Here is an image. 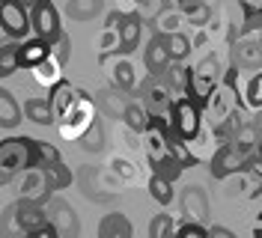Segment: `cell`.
<instances>
[{
    "mask_svg": "<svg viewBox=\"0 0 262 238\" xmlns=\"http://www.w3.org/2000/svg\"><path fill=\"white\" fill-rule=\"evenodd\" d=\"M256 155H262V137H259V143H256Z\"/></svg>",
    "mask_w": 262,
    "mask_h": 238,
    "instance_id": "47",
    "label": "cell"
},
{
    "mask_svg": "<svg viewBox=\"0 0 262 238\" xmlns=\"http://www.w3.org/2000/svg\"><path fill=\"white\" fill-rule=\"evenodd\" d=\"M122 122H125V128H131L134 134H143L149 128V111L143 107V101H128V107L122 113Z\"/></svg>",
    "mask_w": 262,
    "mask_h": 238,
    "instance_id": "28",
    "label": "cell"
},
{
    "mask_svg": "<svg viewBox=\"0 0 262 238\" xmlns=\"http://www.w3.org/2000/svg\"><path fill=\"white\" fill-rule=\"evenodd\" d=\"M98 119V104L96 98L81 90L78 86V95H75V104L66 111L63 119H57V134L63 137V140H81L83 134H86V128L93 125Z\"/></svg>",
    "mask_w": 262,
    "mask_h": 238,
    "instance_id": "3",
    "label": "cell"
},
{
    "mask_svg": "<svg viewBox=\"0 0 262 238\" xmlns=\"http://www.w3.org/2000/svg\"><path fill=\"white\" fill-rule=\"evenodd\" d=\"M209 235H214V238H235V232L227 229V226H209Z\"/></svg>",
    "mask_w": 262,
    "mask_h": 238,
    "instance_id": "45",
    "label": "cell"
},
{
    "mask_svg": "<svg viewBox=\"0 0 262 238\" xmlns=\"http://www.w3.org/2000/svg\"><path fill=\"white\" fill-rule=\"evenodd\" d=\"M101 69H104V78L111 86L122 90V93H134L137 90V72H134V63L128 60V54L116 51V54H101Z\"/></svg>",
    "mask_w": 262,
    "mask_h": 238,
    "instance_id": "8",
    "label": "cell"
},
{
    "mask_svg": "<svg viewBox=\"0 0 262 238\" xmlns=\"http://www.w3.org/2000/svg\"><path fill=\"white\" fill-rule=\"evenodd\" d=\"M30 27H33V33L42 36L45 42H54V39L63 33V21H60V12H57L54 0L33 6L30 9Z\"/></svg>",
    "mask_w": 262,
    "mask_h": 238,
    "instance_id": "11",
    "label": "cell"
},
{
    "mask_svg": "<svg viewBox=\"0 0 262 238\" xmlns=\"http://www.w3.org/2000/svg\"><path fill=\"white\" fill-rule=\"evenodd\" d=\"M21 116H24V111L18 107L15 95L9 93V90H3V86H0V128H6V131L18 128Z\"/></svg>",
    "mask_w": 262,
    "mask_h": 238,
    "instance_id": "23",
    "label": "cell"
},
{
    "mask_svg": "<svg viewBox=\"0 0 262 238\" xmlns=\"http://www.w3.org/2000/svg\"><path fill=\"white\" fill-rule=\"evenodd\" d=\"M21 111H24V116L30 122H36V125H42V128L57 125V116H54V111H51V104L45 98H27V104Z\"/></svg>",
    "mask_w": 262,
    "mask_h": 238,
    "instance_id": "24",
    "label": "cell"
},
{
    "mask_svg": "<svg viewBox=\"0 0 262 238\" xmlns=\"http://www.w3.org/2000/svg\"><path fill=\"white\" fill-rule=\"evenodd\" d=\"M30 75H33V80L39 83V86H45V90H51L54 83H60L63 80V63L54 57V54H48L42 63H36L30 69Z\"/></svg>",
    "mask_w": 262,
    "mask_h": 238,
    "instance_id": "19",
    "label": "cell"
},
{
    "mask_svg": "<svg viewBox=\"0 0 262 238\" xmlns=\"http://www.w3.org/2000/svg\"><path fill=\"white\" fill-rule=\"evenodd\" d=\"M0 30L9 39H27L30 27V9L24 0H0Z\"/></svg>",
    "mask_w": 262,
    "mask_h": 238,
    "instance_id": "9",
    "label": "cell"
},
{
    "mask_svg": "<svg viewBox=\"0 0 262 238\" xmlns=\"http://www.w3.org/2000/svg\"><path fill=\"white\" fill-rule=\"evenodd\" d=\"M134 3H137V6H146L149 0H134Z\"/></svg>",
    "mask_w": 262,
    "mask_h": 238,
    "instance_id": "48",
    "label": "cell"
},
{
    "mask_svg": "<svg viewBox=\"0 0 262 238\" xmlns=\"http://www.w3.org/2000/svg\"><path fill=\"white\" fill-rule=\"evenodd\" d=\"M182 24H188L182 9H170V6H164L161 12L155 15V33H161V36L179 33V30H182Z\"/></svg>",
    "mask_w": 262,
    "mask_h": 238,
    "instance_id": "26",
    "label": "cell"
},
{
    "mask_svg": "<svg viewBox=\"0 0 262 238\" xmlns=\"http://www.w3.org/2000/svg\"><path fill=\"white\" fill-rule=\"evenodd\" d=\"M232 66L238 69H262V42L256 39H232Z\"/></svg>",
    "mask_w": 262,
    "mask_h": 238,
    "instance_id": "14",
    "label": "cell"
},
{
    "mask_svg": "<svg viewBox=\"0 0 262 238\" xmlns=\"http://www.w3.org/2000/svg\"><path fill=\"white\" fill-rule=\"evenodd\" d=\"M51 54H54V57H57L63 66L69 63V57H72V39H69V33H66V30L60 33L54 42H51Z\"/></svg>",
    "mask_w": 262,
    "mask_h": 238,
    "instance_id": "41",
    "label": "cell"
},
{
    "mask_svg": "<svg viewBox=\"0 0 262 238\" xmlns=\"http://www.w3.org/2000/svg\"><path fill=\"white\" fill-rule=\"evenodd\" d=\"M36 167V140L33 137H6L0 140V185H9L18 173Z\"/></svg>",
    "mask_w": 262,
    "mask_h": 238,
    "instance_id": "2",
    "label": "cell"
},
{
    "mask_svg": "<svg viewBox=\"0 0 262 238\" xmlns=\"http://www.w3.org/2000/svg\"><path fill=\"white\" fill-rule=\"evenodd\" d=\"M242 104L245 111H262V69L247 78L245 90H242Z\"/></svg>",
    "mask_w": 262,
    "mask_h": 238,
    "instance_id": "29",
    "label": "cell"
},
{
    "mask_svg": "<svg viewBox=\"0 0 262 238\" xmlns=\"http://www.w3.org/2000/svg\"><path fill=\"white\" fill-rule=\"evenodd\" d=\"M242 107L245 104H242V90H238V66H229L224 69V78L217 80V86L203 101V119L212 128H217L227 119H232Z\"/></svg>",
    "mask_w": 262,
    "mask_h": 238,
    "instance_id": "1",
    "label": "cell"
},
{
    "mask_svg": "<svg viewBox=\"0 0 262 238\" xmlns=\"http://www.w3.org/2000/svg\"><path fill=\"white\" fill-rule=\"evenodd\" d=\"M247 158H250V152H245V149H238L232 140H227V143H221L217 152L212 155L209 173H212V179H217V182H227L229 176H238L245 170Z\"/></svg>",
    "mask_w": 262,
    "mask_h": 238,
    "instance_id": "7",
    "label": "cell"
},
{
    "mask_svg": "<svg viewBox=\"0 0 262 238\" xmlns=\"http://www.w3.org/2000/svg\"><path fill=\"white\" fill-rule=\"evenodd\" d=\"M45 179H48L51 190H63V188H69V185L75 182V173H72V170L63 164V158H60V161H54V164L45 167Z\"/></svg>",
    "mask_w": 262,
    "mask_h": 238,
    "instance_id": "30",
    "label": "cell"
},
{
    "mask_svg": "<svg viewBox=\"0 0 262 238\" xmlns=\"http://www.w3.org/2000/svg\"><path fill=\"white\" fill-rule=\"evenodd\" d=\"M149 167H152V173H155V176H161V179H167V182H176V179L185 173V167H182V164L173 158V155H167V158L155 161V164H149Z\"/></svg>",
    "mask_w": 262,
    "mask_h": 238,
    "instance_id": "36",
    "label": "cell"
},
{
    "mask_svg": "<svg viewBox=\"0 0 262 238\" xmlns=\"http://www.w3.org/2000/svg\"><path fill=\"white\" fill-rule=\"evenodd\" d=\"M54 161H60V149L54 143H45V140H36V167H48Z\"/></svg>",
    "mask_w": 262,
    "mask_h": 238,
    "instance_id": "39",
    "label": "cell"
},
{
    "mask_svg": "<svg viewBox=\"0 0 262 238\" xmlns=\"http://www.w3.org/2000/svg\"><path fill=\"white\" fill-rule=\"evenodd\" d=\"M224 78V66L221 60L209 54V57H203L200 63L191 69V86H188V98H194L196 104H203L206 101V95L212 93L214 86H217V80Z\"/></svg>",
    "mask_w": 262,
    "mask_h": 238,
    "instance_id": "6",
    "label": "cell"
},
{
    "mask_svg": "<svg viewBox=\"0 0 262 238\" xmlns=\"http://www.w3.org/2000/svg\"><path fill=\"white\" fill-rule=\"evenodd\" d=\"M185 21H188L191 27H196V30H200V27H209V21H212V9H209L206 3H196L191 12H185Z\"/></svg>",
    "mask_w": 262,
    "mask_h": 238,
    "instance_id": "40",
    "label": "cell"
},
{
    "mask_svg": "<svg viewBox=\"0 0 262 238\" xmlns=\"http://www.w3.org/2000/svg\"><path fill=\"white\" fill-rule=\"evenodd\" d=\"M143 63H146L149 75H155V78L170 66V51H167V42H164L161 33H155V36L149 39L146 51H143Z\"/></svg>",
    "mask_w": 262,
    "mask_h": 238,
    "instance_id": "16",
    "label": "cell"
},
{
    "mask_svg": "<svg viewBox=\"0 0 262 238\" xmlns=\"http://www.w3.org/2000/svg\"><path fill=\"white\" fill-rule=\"evenodd\" d=\"M164 42H167V51H170V60H188V54H191V39L185 36V33H170V36H164Z\"/></svg>",
    "mask_w": 262,
    "mask_h": 238,
    "instance_id": "34",
    "label": "cell"
},
{
    "mask_svg": "<svg viewBox=\"0 0 262 238\" xmlns=\"http://www.w3.org/2000/svg\"><path fill=\"white\" fill-rule=\"evenodd\" d=\"M51 93V98H48V104H51V111H54V116L57 119H63L66 116V111L75 104V95H78V86L75 83H69V80H60V83H54L48 90Z\"/></svg>",
    "mask_w": 262,
    "mask_h": 238,
    "instance_id": "18",
    "label": "cell"
},
{
    "mask_svg": "<svg viewBox=\"0 0 262 238\" xmlns=\"http://www.w3.org/2000/svg\"><path fill=\"white\" fill-rule=\"evenodd\" d=\"M158 78H161L176 95H188V86H191V66H185V60H170V66L164 69Z\"/></svg>",
    "mask_w": 262,
    "mask_h": 238,
    "instance_id": "17",
    "label": "cell"
},
{
    "mask_svg": "<svg viewBox=\"0 0 262 238\" xmlns=\"http://www.w3.org/2000/svg\"><path fill=\"white\" fill-rule=\"evenodd\" d=\"M18 193L27 197V200H39V203H45L54 190H51L48 179H45V170H42V167H30V170L18 173Z\"/></svg>",
    "mask_w": 262,
    "mask_h": 238,
    "instance_id": "12",
    "label": "cell"
},
{
    "mask_svg": "<svg viewBox=\"0 0 262 238\" xmlns=\"http://www.w3.org/2000/svg\"><path fill=\"white\" fill-rule=\"evenodd\" d=\"M48 214H51V221H54V226H57L60 235L75 238L78 232H81V223H78V214L72 211V206H66V203H54Z\"/></svg>",
    "mask_w": 262,
    "mask_h": 238,
    "instance_id": "21",
    "label": "cell"
},
{
    "mask_svg": "<svg viewBox=\"0 0 262 238\" xmlns=\"http://www.w3.org/2000/svg\"><path fill=\"white\" fill-rule=\"evenodd\" d=\"M101 9H104V0H69L66 3V15L75 21H93L101 15Z\"/></svg>",
    "mask_w": 262,
    "mask_h": 238,
    "instance_id": "25",
    "label": "cell"
},
{
    "mask_svg": "<svg viewBox=\"0 0 262 238\" xmlns=\"http://www.w3.org/2000/svg\"><path fill=\"white\" fill-rule=\"evenodd\" d=\"M245 15H262V0H238Z\"/></svg>",
    "mask_w": 262,
    "mask_h": 238,
    "instance_id": "44",
    "label": "cell"
},
{
    "mask_svg": "<svg viewBox=\"0 0 262 238\" xmlns=\"http://www.w3.org/2000/svg\"><path fill=\"white\" fill-rule=\"evenodd\" d=\"M149 193H152V200L155 203H161V206H170L173 203V182H167V179H161V176L152 173V179H149Z\"/></svg>",
    "mask_w": 262,
    "mask_h": 238,
    "instance_id": "35",
    "label": "cell"
},
{
    "mask_svg": "<svg viewBox=\"0 0 262 238\" xmlns=\"http://www.w3.org/2000/svg\"><path fill=\"white\" fill-rule=\"evenodd\" d=\"M18 42L21 39H6V42H0V80L3 78H12L18 69Z\"/></svg>",
    "mask_w": 262,
    "mask_h": 238,
    "instance_id": "27",
    "label": "cell"
},
{
    "mask_svg": "<svg viewBox=\"0 0 262 238\" xmlns=\"http://www.w3.org/2000/svg\"><path fill=\"white\" fill-rule=\"evenodd\" d=\"M149 235H152V238L176 235V221H173V214H155L152 223H149Z\"/></svg>",
    "mask_w": 262,
    "mask_h": 238,
    "instance_id": "38",
    "label": "cell"
},
{
    "mask_svg": "<svg viewBox=\"0 0 262 238\" xmlns=\"http://www.w3.org/2000/svg\"><path fill=\"white\" fill-rule=\"evenodd\" d=\"M245 182H247V197L256 200L262 193V155L256 158H247L245 164Z\"/></svg>",
    "mask_w": 262,
    "mask_h": 238,
    "instance_id": "31",
    "label": "cell"
},
{
    "mask_svg": "<svg viewBox=\"0 0 262 238\" xmlns=\"http://www.w3.org/2000/svg\"><path fill=\"white\" fill-rule=\"evenodd\" d=\"M98 104L111 113V116H116V119H122V113H125V107H128L125 93H122V90H116V86H111L107 93H98Z\"/></svg>",
    "mask_w": 262,
    "mask_h": 238,
    "instance_id": "33",
    "label": "cell"
},
{
    "mask_svg": "<svg viewBox=\"0 0 262 238\" xmlns=\"http://www.w3.org/2000/svg\"><path fill=\"white\" fill-rule=\"evenodd\" d=\"M9 221H12V229L15 232H24V235H33L39 226H45L51 221V214L45 211V206L39 200H27V197H18V203L6 208Z\"/></svg>",
    "mask_w": 262,
    "mask_h": 238,
    "instance_id": "5",
    "label": "cell"
},
{
    "mask_svg": "<svg viewBox=\"0 0 262 238\" xmlns=\"http://www.w3.org/2000/svg\"><path fill=\"white\" fill-rule=\"evenodd\" d=\"M176 235H182V238H206L209 235V226H203L200 221H191V218H188L185 223L176 226Z\"/></svg>",
    "mask_w": 262,
    "mask_h": 238,
    "instance_id": "42",
    "label": "cell"
},
{
    "mask_svg": "<svg viewBox=\"0 0 262 238\" xmlns=\"http://www.w3.org/2000/svg\"><path fill=\"white\" fill-rule=\"evenodd\" d=\"M170 125H173V134H179L182 140H194L200 134V128L206 125L203 104H196L194 98H188V95H176L173 111H170Z\"/></svg>",
    "mask_w": 262,
    "mask_h": 238,
    "instance_id": "4",
    "label": "cell"
},
{
    "mask_svg": "<svg viewBox=\"0 0 262 238\" xmlns=\"http://www.w3.org/2000/svg\"><path fill=\"white\" fill-rule=\"evenodd\" d=\"M78 143H81L86 152H101V149H104V125H101V122L96 119L93 125L86 128V134H83Z\"/></svg>",
    "mask_w": 262,
    "mask_h": 238,
    "instance_id": "37",
    "label": "cell"
},
{
    "mask_svg": "<svg viewBox=\"0 0 262 238\" xmlns=\"http://www.w3.org/2000/svg\"><path fill=\"white\" fill-rule=\"evenodd\" d=\"M119 36H122V54H131L134 48L140 45V36H143V21H140V12H122Z\"/></svg>",
    "mask_w": 262,
    "mask_h": 238,
    "instance_id": "20",
    "label": "cell"
},
{
    "mask_svg": "<svg viewBox=\"0 0 262 238\" xmlns=\"http://www.w3.org/2000/svg\"><path fill=\"white\" fill-rule=\"evenodd\" d=\"M111 167H114V173H116V176H122L125 182H128V179H134V164H131L128 158H122V155H114V158H111Z\"/></svg>",
    "mask_w": 262,
    "mask_h": 238,
    "instance_id": "43",
    "label": "cell"
},
{
    "mask_svg": "<svg viewBox=\"0 0 262 238\" xmlns=\"http://www.w3.org/2000/svg\"><path fill=\"white\" fill-rule=\"evenodd\" d=\"M98 235L101 238H131L134 235V226H131V221L125 214L114 211V214H104V221L98 223Z\"/></svg>",
    "mask_w": 262,
    "mask_h": 238,
    "instance_id": "22",
    "label": "cell"
},
{
    "mask_svg": "<svg viewBox=\"0 0 262 238\" xmlns=\"http://www.w3.org/2000/svg\"><path fill=\"white\" fill-rule=\"evenodd\" d=\"M48 54H51V42H45V39L36 36V33L18 42V66H21V69H33L36 63H42Z\"/></svg>",
    "mask_w": 262,
    "mask_h": 238,
    "instance_id": "15",
    "label": "cell"
},
{
    "mask_svg": "<svg viewBox=\"0 0 262 238\" xmlns=\"http://www.w3.org/2000/svg\"><path fill=\"white\" fill-rule=\"evenodd\" d=\"M182 208H185V214H188L191 221H203V218H206V197H203V190L200 188H188L185 190V197H182Z\"/></svg>",
    "mask_w": 262,
    "mask_h": 238,
    "instance_id": "32",
    "label": "cell"
},
{
    "mask_svg": "<svg viewBox=\"0 0 262 238\" xmlns=\"http://www.w3.org/2000/svg\"><path fill=\"white\" fill-rule=\"evenodd\" d=\"M176 3H179V9H182V12H191V9H194L196 3H203V0H176Z\"/></svg>",
    "mask_w": 262,
    "mask_h": 238,
    "instance_id": "46",
    "label": "cell"
},
{
    "mask_svg": "<svg viewBox=\"0 0 262 238\" xmlns=\"http://www.w3.org/2000/svg\"><path fill=\"white\" fill-rule=\"evenodd\" d=\"M119 24H122V12H119V9H114L111 15L104 18V27H101V30H98V36H96L98 57H101V54H116V51H122Z\"/></svg>",
    "mask_w": 262,
    "mask_h": 238,
    "instance_id": "13",
    "label": "cell"
},
{
    "mask_svg": "<svg viewBox=\"0 0 262 238\" xmlns=\"http://www.w3.org/2000/svg\"><path fill=\"white\" fill-rule=\"evenodd\" d=\"M149 78L152 80L140 86V93H143V107L149 111V116H170L173 101H176V93H173L161 78H155V75H149Z\"/></svg>",
    "mask_w": 262,
    "mask_h": 238,
    "instance_id": "10",
    "label": "cell"
}]
</instances>
